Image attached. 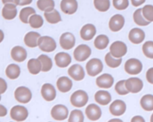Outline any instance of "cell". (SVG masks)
<instances>
[{
  "label": "cell",
  "mask_w": 153,
  "mask_h": 122,
  "mask_svg": "<svg viewBox=\"0 0 153 122\" xmlns=\"http://www.w3.org/2000/svg\"><path fill=\"white\" fill-rule=\"evenodd\" d=\"M145 0H131V2L134 7H139L143 4Z\"/></svg>",
  "instance_id": "obj_48"
},
{
  "label": "cell",
  "mask_w": 153,
  "mask_h": 122,
  "mask_svg": "<svg viewBox=\"0 0 153 122\" xmlns=\"http://www.w3.org/2000/svg\"><path fill=\"white\" fill-rule=\"evenodd\" d=\"M146 80L148 81V83L153 84V67L150 68L146 71Z\"/></svg>",
  "instance_id": "obj_45"
},
{
  "label": "cell",
  "mask_w": 153,
  "mask_h": 122,
  "mask_svg": "<svg viewBox=\"0 0 153 122\" xmlns=\"http://www.w3.org/2000/svg\"><path fill=\"white\" fill-rule=\"evenodd\" d=\"M2 2L4 5L7 4H15L14 0H2Z\"/></svg>",
  "instance_id": "obj_50"
},
{
  "label": "cell",
  "mask_w": 153,
  "mask_h": 122,
  "mask_svg": "<svg viewBox=\"0 0 153 122\" xmlns=\"http://www.w3.org/2000/svg\"><path fill=\"white\" fill-rule=\"evenodd\" d=\"M142 62L137 59L131 58L128 59L124 64L125 71L130 75H137L142 70Z\"/></svg>",
  "instance_id": "obj_6"
},
{
  "label": "cell",
  "mask_w": 153,
  "mask_h": 122,
  "mask_svg": "<svg viewBox=\"0 0 153 122\" xmlns=\"http://www.w3.org/2000/svg\"><path fill=\"white\" fill-rule=\"evenodd\" d=\"M102 62L97 58H93L89 60L85 65L87 73L91 77H95L99 74L103 70Z\"/></svg>",
  "instance_id": "obj_2"
},
{
  "label": "cell",
  "mask_w": 153,
  "mask_h": 122,
  "mask_svg": "<svg viewBox=\"0 0 153 122\" xmlns=\"http://www.w3.org/2000/svg\"><path fill=\"white\" fill-rule=\"evenodd\" d=\"M88 101L87 93L82 90H78L74 92L71 96V103L75 107L81 108L84 106Z\"/></svg>",
  "instance_id": "obj_1"
},
{
  "label": "cell",
  "mask_w": 153,
  "mask_h": 122,
  "mask_svg": "<svg viewBox=\"0 0 153 122\" xmlns=\"http://www.w3.org/2000/svg\"><path fill=\"white\" fill-rule=\"evenodd\" d=\"M84 116L82 112L79 109L72 110L69 116L68 122H84Z\"/></svg>",
  "instance_id": "obj_38"
},
{
  "label": "cell",
  "mask_w": 153,
  "mask_h": 122,
  "mask_svg": "<svg viewBox=\"0 0 153 122\" xmlns=\"http://www.w3.org/2000/svg\"><path fill=\"white\" fill-rule=\"evenodd\" d=\"M29 24L31 28L33 29H38L43 25L44 20L40 15L34 14L29 17Z\"/></svg>",
  "instance_id": "obj_36"
},
{
  "label": "cell",
  "mask_w": 153,
  "mask_h": 122,
  "mask_svg": "<svg viewBox=\"0 0 153 122\" xmlns=\"http://www.w3.org/2000/svg\"><path fill=\"white\" fill-rule=\"evenodd\" d=\"M69 115L68 108L62 104H57L51 109V116L57 121H63L66 119Z\"/></svg>",
  "instance_id": "obj_9"
},
{
  "label": "cell",
  "mask_w": 153,
  "mask_h": 122,
  "mask_svg": "<svg viewBox=\"0 0 153 122\" xmlns=\"http://www.w3.org/2000/svg\"><path fill=\"white\" fill-rule=\"evenodd\" d=\"M17 14L16 5L13 4H7L4 5L2 10V17L8 20L14 19Z\"/></svg>",
  "instance_id": "obj_25"
},
{
  "label": "cell",
  "mask_w": 153,
  "mask_h": 122,
  "mask_svg": "<svg viewBox=\"0 0 153 122\" xmlns=\"http://www.w3.org/2000/svg\"><path fill=\"white\" fill-rule=\"evenodd\" d=\"M130 122H145V119L140 115H135L131 119Z\"/></svg>",
  "instance_id": "obj_47"
},
{
  "label": "cell",
  "mask_w": 153,
  "mask_h": 122,
  "mask_svg": "<svg viewBox=\"0 0 153 122\" xmlns=\"http://www.w3.org/2000/svg\"><path fill=\"white\" fill-rule=\"evenodd\" d=\"M143 17L149 22H153V5H146L142 8Z\"/></svg>",
  "instance_id": "obj_41"
},
{
  "label": "cell",
  "mask_w": 153,
  "mask_h": 122,
  "mask_svg": "<svg viewBox=\"0 0 153 122\" xmlns=\"http://www.w3.org/2000/svg\"><path fill=\"white\" fill-rule=\"evenodd\" d=\"M10 122H11V121H10Z\"/></svg>",
  "instance_id": "obj_55"
},
{
  "label": "cell",
  "mask_w": 153,
  "mask_h": 122,
  "mask_svg": "<svg viewBox=\"0 0 153 122\" xmlns=\"http://www.w3.org/2000/svg\"><path fill=\"white\" fill-rule=\"evenodd\" d=\"M143 54L149 59H153V41H146L142 45Z\"/></svg>",
  "instance_id": "obj_40"
},
{
  "label": "cell",
  "mask_w": 153,
  "mask_h": 122,
  "mask_svg": "<svg viewBox=\"0 0 153 122\" xmlns=\"http://www.w3.org/2000/svg\"><path fill=\"white\" fill-rule=\"evenodd\" d=\"M11 118L18 122L23 121L28 117V111L27 108L22 105H15L10 110Z\"/></svg>",
  "instance_id": "obj_7"
},
{
  "label": "cell",
  "mask_w": 153,
  "mask_h": 122,
  "mask_svg": "<svg viewBox=\"0 0 153 122\" xmlns=\"http://www.w3.org/2000/svg\"><path fill=\"white\" fill-rule=\"evenodd\" d=\"M38 59L41 62L42 65V72H48L50 71L53 67V62L51 59L46 54H41Z\"/></svg>",
  "instance_id": "obj_34"
},
{
  "label": "cell",
  "mask_w": 153,
  "mask_h": 122,
  "mask_svg": "<svg viewBox=\"0 0 153 122\" xmlns=\"http://www.w3.org/2000/svg\"><path fill=\"white\" fill-rule=\"evenodd\" d=\"M109 50L114 57L119 59L126 55L127 52V47L123 41H116L110 45Z\"/></svg>",
  "instance_id": "obj_8"
},
{
  "label": "cell",
  "mask_w": 153,
  "mask_h": 122,
  "mask_svg": "<svg viewBox=\"0 0 153 122\" xmlns=\"http://www.w3.org/2000/svg\"><path fill=\"white\" fill-rule=\"evenodd\" d=\"M41 36V35L37 32H28L24 36V42L28 47L35 48L38 46V40Z\"/></svg>",
  "instance_id": "obj_24"
},
{
  "label": "cell",
  "mask_w": 153,
  "mask_h": 122,
  "mask_svg": "<svg viewBox=\"0 0 153 122\" xmlns=\"http://www.w3.org/2000/svg\"><path fill=\"white\" fill-rule=\"evenodd\" d=\"M145 38L144 31L138 28L131 29L128 33L129 40L134 44H138L143 42Z\"/></svg>",
  "instance_id": "obj_22"
},
{
  "label": "cell",
  "mask_w": 153,
  "mask_h": 122,
  "mask_svg": "<svg viewBox=\"0 0 153 122\" xmlns=\"http://www.w3.org/2000/svg\"><path fill=\"white\" fill-rule=\"evenodd\" d=\"M125 23L124 17L119 14L114 15L109 21V28L112 32H118L124 26Z\"/></svg>",
  "instance_id": "obj_16"
},
{
  "label": "cell",
  "mask_w": 153,
  "mask_h": 122,
  "mask_svg": "<svg viewBox=\"0 0 153 122\" xmlns=\"http://www.w3.org/2000/svg\"><path fill=\"white\" fill-rule=\"evenodd\" d=\"M68 74L75 81H81L85 77V72L82 66L79 64H74L68 69Z\"/></svg>",
  "instance_id": "obj_12"
},
{
  "label": "cell",
  "mask_w": 153,
  "mask_h": 122,
  "mask_svg": "<svg viewBox=\"0 0 153 122\" xmlns=\"http://www.w3.org/2000/svg\"><path fill=\"white\" fill-rule=\"evenodd\" d=\"M140 104L142 109L146 111H153V95L147 94L142 97Z\"/></svg>",
  "instance_id": "obj_30"
},
{
  "label": "cell",
  "mask_w": 153,
  "mask_h": 122,
  "mask_svg": "<svg viewBox=\"0 0 153 122\" xmlns=\"http://www.w3.org/2000/svg\"><path fill=\"white\" fill-rule=\"evenodd\" d=\"M108 122H123V121L119 118H112L109 120Z\"/></svg>",
  "instance_id": "obj_51"
},
{
  "label": "cell",
  "mask_w": 153,
  "mask_h": 122,
  "mask_svg": "<svg viewBox=\"0 0 153 122\" xmlns=\"http://www.w3.org/2000/svg\"><path fill=\"white\" fill-rule=\"evenodd\" d=\"M56 65L60 68H64L68 67L72 62V58L69 54L66 52L57 53L54 56Z\"/></svg>",
  "instance_id": "obj_19"
},
{
  "label": "cell",
  "mask_w": 153,
  "mask_h": 122,
  "mask_svg": "<svg viewBox=\"0 0 153 122\" xmlns=\"http://www.w3.org/2000/svg\"><path fill=\"white\" fill-rule=\"evenodd\" d=\"M114 81V78L111 74L105 73L96 78V84L99 88L109 89L112 86Z\"/></svg>",
  "instance_id": "obj_20"
},
{
  "label": "cell",
  "mask_w": 153,
  "mask_h": 122,
  "mask_svg": "<svg viewBox=\"0 0 153 122\" xmlns=\"http://www.w3.org/2000/svg\"><path fill=\"white\" fill-rule=\"evenodd\" d=\"M113 5L118 10H124L126 9L128 5V0H113Z\"/></svg>",
  "instance_id": "obj_43"
},
{
  "label": "cell",
  "mask_w": 153,
  "mask_h": 122,
  "mask_svg": "<svg viewBox=\"0 0 153 122\" xmlns=\"http://www.w3.org/2000/svg\"><path fill=\"white\" fill-rule=\"evenodd\" d=\"M4 33L3 31L1 29H0V43L2 42V41L4 40Z\"/></svg>",
  "instance_id": "obj_52"
},
{
  "label": "cell",
  "mask_w": 153,
  "mask_h": 122,
  "mask_svg": "<svg viewBox=\"0 0 153 122\" xmlns=\"http://www.w3.org/2000/svg\"><path fill=\"white\" fill-rule=\"evenodd\" d=\"M91 50L90 47L86 44H79L73 52L74 59L78 62H84L91 55Z\"/></svg>",
  "instance_id": "obj_4"
},
{
  "label": "cell",
  "mask_w": 153,
  "mask_h": 122,
  "mask_svg": "<svg viewBox=\"0 0 153 122\" xmlns=\"http://www.w3.org/2000/svg\"><path fill=\"white\" fill-rule=\"evenodd\" d=\"M44 16L46 21L50 24H56L62 21L61 16L56 9L48 12H44Z\"/></svg>",
  "instance_id": "obj_29"
},
{
  "label": "cell",
  "mask_w": 153,
  "mask_h": 122,
  "mask_svg": "<svg viewBox=\"0 0 153 122\" xmlns=\"http://www.w3.org/2000/svg\"><path fill=\"white\" fill-rule=\"evenodd\" d=\"M1 96L0 95V101H1Z\"/></svg>",
  "instance_id": "obj_54"
},
{
  "label": "cell",
  "mask_w": 153,
  "mask_h": 122,
  "mask_svg": "<svg viewBox=\"0 0 153 122\" xmlns=\"http://www.w3.org/2000/svg\"><path fill=\"white\" fill-rule=\"evenodd\" d=\"M41 94L44 100L51 102L56 97V90L55 87L50 83H45L42 86Z\"/></svg>",
  "instance_id": "obj_13"
},
{
  "label": "cell",
  "mask_w": 153,
  "mask_h": 122,
  "mask_svg": "<svg viewBox=\"0 0 153 122\" xmlns=\"http://www.w3.org/2000/svg\"><path fill=\"white\" fill-rule=\"evenodd\" d=\"M38 46L41 51L50 53L56 50L57 44L53 38L49 36H42L38 40Z\"/></svg>",
  "instance_id": "obj_3"
},
{
  "label": "cell",
  "mask_w": 153,
  "mask_h": 122,
  "mask_svg": "<svg viewBox=\"0 0 153 122\" xmlns=\"http://www.w3.org/2000/svg\"><path fill=\"white\" fill-rule=\"evenodd\" d=\"M94 7L100 12H105L110 8L109 0H94Z\"/></svg>",
  "instance_id": "obj_39"
},
{
  "label": "cell",
  "mask_w": 153,
  "mask_h": 122,
  "mask_svg": "<svg viewBox=\"0 0 153 122\" xmlns=\"http://www.w3.org/2000/svg\"><path fill=\"white\" fill-rule=\"evenodd\" d=\"M150 122H153V113L152 114L151 118H150Z\"/></svg>",
  "instance_id": "obj_53"
},
{
  "label": "cell",
  "mask_w": 153,
  "mask_h": 122,
  "mask_svg": "<svg viewBox=\"0 0 153 122\" xmlns=\"http://www.w3.org/2000/svg\"><path fill=\"white\" fill-rule=\"evenodd\" d=\"M27 56L26 49L20 45L14 46L11 50V58L17 62H24Z\"/></svg>",
  "instance_id": "obj_21"
},
{
  "label": "cell",
  "mask_w": 153,
  "mask_h": 122,
  "mask_svg": "<svg viewBox=\"0 0 153 122\" xmlns=\"http://www.w3.org/2000/svg\"><path fill=\"white\" fill-rule=\"evenodd\" d=\"M96 33L95 26L91 23L84 25L81 29L79 34L81 38L84 41H90L93 38Z\"/></svg>",
  "instance_id": "obj_17"
},
{
  "label": "cell",
  "mask_w": 153,
  "mask_h": 122,
  "mask_svg": "<svg viewBox=\"0 0 153 122\" xmlns=\"http://www.w3.org/2000/svg\"><path fill=\"white\" fill-rule=\"evenodd\" d=\"M125 82L126 80H120L118 81L115 86V90L120 95H126L129 93L126 88Z\"/></svg>",
  "instance_id": "obj_42"
},
{
  "label": "cell",
  "mask_w": 153,
  "mask_h": 122,
  "mask_svg": "<svg viewBox=\"0 0 153 122\" xmlns=\"http://www.w3.org/2000/svg\"><path fill=\"white\" fill-rule=\"evenodd\" d=\"M60 6L63 13L71 15L76 11L78 2L76 0H62Z\"/></svg>",
  "instance_id": "obj_18"
},
{
  "label": "cell",
  "mask_w": 153,
  "mask_h": 122,
  "mask_svg": "<svg viewBox=\"0 0 153 122\" xmlns=\"http://www.w3.org/2000/svg\"><path fill=\"white\" fill-rule=\"evenodd\" d=\"M133 20L134 23L141 26H145L148 25L150 22L147 21L143 16L142 13V8L137 9L133 13Z\"/></svg>",
  "instance_id": "obj_35"
},
{
  "label": "cell",
  "mask_w": 153,
  "mask_h": 122,
  "mask_svg": "<svg viewBox=\"0 0 153 122\" xmlns=\"http://www.w3.org/2000/svg\"><path fill=\"white\" fill-rule=\"evenodd\" d=\"M105 61L106 64L109 67L112 68H115L118 67L121 65L122 62V59L115 58L111 54L110 52H109L106 53L105 56Z\"/></svg>",
  "instance_id": "obj_37"
},
{
  "label": "cell",
  "mask_w": 153,
  "mask_h": 122,
  "mask_svg": "<svg viewBox=\"0 0 153 122\" xmlns=\"http://www.w3.org/2000/svg\"><path fill=\"white\" fill-rule=\"evenodd\" d=\"M109 109L112 115L114 116H120L126 112V104L123 100L117 99L111 103Z\"/></svg>",
  "instance_id": "obj_15"
},
{
  "label": "cell",
  "mask_w": 153,
  "mask_h": 122,
  "mask_svg": "<svg viewBox=\"0 0 153 122\" xmlns=\"http://www.w3.org/2000/svg\"><path fill=\"white\" fill-rule=\"evenodd\" d=\"M59 44L63 49L66 50H71L75 44V37L71 32H65L60 37Z\"/></svg>",
  "instance_id": "obj_11"
},
{
  "label": "cell",
  "mask_w": 153,
  "mask_h": 122,
  "mask_svg": "<svg viewBox=\"0 0 153 122\" xmlns=\"http://www.w3.org/2000/svg\"><path fill=\"white\" fill-rule=\"evenodd\" d=\"M20 66L15 63L8 65L5 69V75L11 80L17 79L20 76Z\"/></svg>",
  "instance_id": "obj_27"
},
{
  "label": "cell",
  "mask_w": 153,
  "mask_h": 122,
  "mask_svg": "<svg viewBox=\"0 0 153 122\" xmlns=\"http://www.w3.org/2000/svg\"><path fill=\"white\" fill-rule=\"evenodd\" d=\"M73 86L72 80L66 76L59 77L56 82L57 89L62 93H67L69 92Z\"/></svg>",
  "instance_id": "obj_23"
},
{
  "label": "cell",
  "mask_w": 153,
  "mask_h": 122,
  "mask_svg": "<svg viewBox=\"0 0 153 122\" xmlns=\"http://www.w3.org/2000/svg\"><path fill=\"white\" fill-rule=\"evenodd\" d=\"M32 97L30 90L25 86H19L14 91V97L20 103H27L30 102Z\"/></svg>",
  "instance_id": "obj_5"
},
{
  "label": "cell",
  "mask_w": 153,
  "mask_h": 122,
  "mask_svg": "<svg viewBox=\"0 0 153 122\" xmlns=\"http://www.w3.org/2000/svg\"><path fill=\"white\" fill-rule=\"evenodd\" d=\"M111 94L106 90H99L94 94L95 101L101 105H107L111 101Z\"/></svg>",
  "instance_id": "obj_26"
},
{
  "label": "cell",
  "mask_w": 153,
  "mask_h": 122,
  "mask_svg": "<svg viewBox=\"0 0 153 122\" xmlns=\"http://www.w3.org/2000/svg\"><path fill=\"white\" fill-rule=\"evenodd\" d=\"M36 5L41 11L48 12L54 9L55 3L54 0H38Z\"/></svg>",
  "instance_id": "obj_33"
},
{
  "label": "cell",
  "mask_w": 153,
  "mask_h": 122,
  "mask_svg": "<svg viewBox=\"0 0 153 122\" xmlns=\"http://www.w3.org/2000/svg\"><path fill=\"white\" fill-rule=\"evenodd\" d=\"M109 38L103 34L97 36L94 41V45L98 50H103L106 48L109 44Z\"/></svg>",
  "instance_id": "obj_32"
},
{
  "label": "cell",
  "mask_w": 153,
  "mask_h": 122,
  "mask_svg": "<svg viewBox=\"0 0 153 122\" xmlns=\"http://www.w3.org/2000/svg\"><path fill=\"white\" fill-rule=\"evenodd\" d=\"M27 67L29 72L33 75L38 74L42 70L41 62L38 58H32L29 59L27 63Z\"/></svg>",
  "instance_id": "obj_28"
},
{
  "label": "cell",
  "mask_w": 153,
  "mask_h": 122,
  "mask_svg": "<svg viewBox=\"0 0 153 122\" xmlns=\"http://www.w3.org/2000/svg\"><path fill=\"white\" fill-rule=\"evenodd\" d=\"M125 86L128 92L137 93L142 89L143 83L137 77H131L126 80Z\"/></svg>",
  "instance_id": "obj_10"
},
{
  "label": "cell",
  "mask_w": 153,
  "mask_h": 122,
  "mask_svg": "<svg viewBox=\"0 0 153 122\" xmlns=\"http://www.w3.org/2000/svg\"><path fill=\"white\" fill-rule=\"evenodd\" d=\"M36 14V11L35 9L31 7H26L23 8L19 13V19L23 23H29V17Z\"/></svg>",
  "instance_id": "obj_31"
},
{
  "label": "cell",
  "mask_w": 153,
  "mask_h": 122,
  "mask_svg": "<svg viewBox=\"0 0 153 122\" xmlns=\"http://www.w3.org/2000/svg\"><path fill=\"white\" fill-rule=\"evenodd\" d=\"M7 83L4 79L0 77V95L4 93L7 89Z\"/></svg>",
  "instance_id": "obj_44"
},
{
  "label": "cell",
  "mask_w": 153,
  "mask_h": 122,
  "mask_svg": "<svg viewBox=\"0 0 153 122\" xmlns=\"http://www.w3.org/2000/svg\"><path fill=\"white\" fill-rule=\"evenodd\" d=\"M7 114V109L4 105L0 104V117H5Z\"/></svg>",
  "instance_id": "obj_49"
},
{
  "label": "cell",
  "mask_w": 153,
  "mask_h": 122,
  "mask_svg": "<svg viewBox=\"0 0 153 122\" xmlns=\"http://www.w3.org/2000/svg\"><path fill=\"white\" fill-rule=\"evenodd\" d=\"M87 117L91 121H97L102 116L100 108L95 103L89 104L85 109Z\"/></svg>",
  "instance_id": "obj_14"
},
{
  "label": "cell",
  "mask_w": 153,
  "mask_h": 122,
  "mask_svg": "<svg viewBox=\"0 0 153 122\" xmlns=\"http://www.w3.org/2000/svg\"><path fill=\"white\" fill-rule=\"evenodd\" d=\"M33 0H14L15 5L19 6H24L32 3Z\"/></svg>",
  "instance_id": "obj_46"
}]
</instances>
